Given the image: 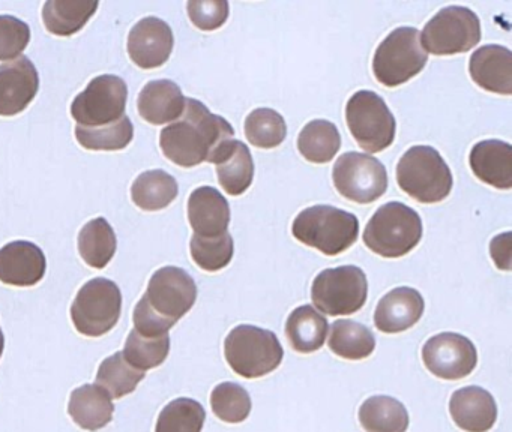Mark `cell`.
I'll return each instance as SVG.
<instances>
[{
    "mask_svg": "<svg viewBox=\"0 0 512 432\" xmlns=\"http://www.w3.org/2000/svg\"><path fill=\"white\" fill-rule=\"evenodd\" d=\"M235 129L224 117L211 113L203 102L185 99L182 116L160 134L161 152L179 167L214 161L218 150L233 140Z\"/></svg>",
    "mask_w": 512,
    "mask_h": 432,
    "instance_id": "cell-1",
    "label": "cell"
},
{
    "mask_svg": "<svg viewBox=\"0 0 512 432\" xmlns=\"http://www.w3.org/2000/svg\"><path fill=\"white\" fill-rule=\"evenodd\" d=\"M196 300L197 285L187 270L161 267L149 279L148 290L134 309V329L143 335H166Z\"/></svg>",
    "mask_w": 512,
    "mask_h": 432,
    "instance_id": "cell-2",
    "label": "cell"
},
{
    "mask_svg": "<svg viewBox=\"0 0 512 432\" xmlns=\"http://www.w3.org/2000/svg\"><path fill=\"white\" fill-rule=\"evenodd\" d=\"M296 240L334 257L358 240L359 221L353 213L334 206H313L302 210L292 225Z\"/></svg>",
    "mask_w": 512,
    "mask_h": 432,
    "instance_id": "cell-3",
    "label": "cell"
},
{
    "mask_svg": "<svg viewBox=\"0 0 512 432\" xmlns=\"http://www.w3.org/2000/svg\"><path fill=\"white\" fill-rule=\"evenodd\" d=\"M401 191L424 204L440 203L449 197L454 185L451 170L434 147L413 146L397 165Z\"/></svg>",
    "mask_w": 512,
    "mask_h": 432,
    "instance_id": "cell-4",
    "label": "cell"
},
{
    "mask_svg": "<svg viewBox=\"0 0 512 432\" xmlns=\"http://www.w3.org/2000/svg\"><path fill=\"white\" fill-rule=\"evenodd\" d=\"M421 237V216L400 201L383 204L364 231L365 246L385 258L404 257L416 248Z\"/></svg>",
    "mask_w": 512,
    "mask_h": 432,
    "instance_id": "cell-5",
    "label": "cell"
},
{
    "mask_svg": "<svg viewBox=\"0 0 512 432\" xmlns=\"http://www.w3.org/2000/svg\"><path fill=\"white\" fill-rule=\"evenodd\" d=\"M224 354L230 368L248 380L271 374L284 359L278 336L250 324H241L227 335Z\"/></svg>",
    "mask_w": 512,
    "mask_h": 432,
    "instance_id": "cell-6",
    "label": "cell"
},
{
    "mask_svg": "<svg viewBox=\"0 0 512 432\" xmlns=\"http://www.w3.org/2000/svg\"><path fill=\"white\" fill-rule=\"evenodd\" d=\"M427 62L421 32L415 27H398L380 42L374 53V77L383 86H401L416 77Z\"/></svg>",
    "mask_w": 512,
    "mask_h": 432,
    "instance_id": "cell-7",
    "label": "cell"
},
{
    "mask_svg": "<svg viewBox=\"0 0 512 432\" xmlns=\"http://www.w3.org/2000/svg\"><path fill=\"white\" fill-rule=\"evenodd\" d=\"M481 41V21L466 6H446L440 9L421 33L425 53L452 56L467 53Z\"/></svg>",
    "mask_w": 512,
    "mask_h": 432,
    "instance_id": "cell-8",
    "label": "cell"
},
{
    "mask_svg": "<svg viewBox=\"0 0 512 432\" xmlns=\"http://www.w3.org/2000/svg\"><path fill=\"white\" fill-rule=\"evenodd\" d=\"M122 312L121 288L106 278L86 282L73 305L71 320L77 332L89 338L106 335L118 324Z\"/></svg>",
    "mask_w": 512,
    "mask_h": 432,
    "instance_id": "cell-9",
    "label": "cell"
},
{
    "mask_svg": "<svg viewBox=\"0 0 512 432\" xmlns=\"http://www.w3.org/2000/svg\"><path fill=\"white\" fill-rule=\"evenodd\" d=\"M346 120L353 138L365 152H383L394 143V114L373 90H359L349 99Z\"/></svg>",
    "mask_w": 512,
    "mask_h": 432,
    "instance_id": "cell-10",
    "label": "cell"
},
{
    "mask_svg": "<svg viewBox=\"0 0 512 432\" xmlns=\"http://www.w3.org/2000/svg\"><path fill=\"white\" fill-rule=\"evenodd\" d=\"M128 86L118 75H98L71 104V116L82 128H104L127 114Z\"/></svg>",
    "mask_w": 512,
    "mask_h": 432,
    "instance_id": "cell-11",
    "label": "cell"
},
{
    "mask_svg": "<svg viewBox=\"0 0 512 432\" xmlns=\"http://www.w3.org/2000/svg\"><path fill=\"white\" fill-rule=\"evenodd\" d=\"M367 296V276L356 266L325 269L311 287L314 306L332 317L355 314L365 305Z\"/></svg>",
    "mask_w": 512,
    "mask_h": 432,
    "instance_id": "cell-12",
    "label": "cell"
},
{
    "mask_svg": "<svg viewBox=\"0 0 512 432\" xmlns=\"http://www.w3.org/2000/svg\"><path fill=\"white\" fill-rule=\"evenodd\" d=\"M335 189L349 201L370 204L388 189L385 165L367 153L347 152L334 165Z\"/></svg>",
    "mask_w": 512,
    "mask_h": 432,
    "instance_id": "cell-13",
    "label": "cell"
},
{
    "mask_svg": "<svg viewBox=\"0 0 512 432\" xmlns=\"http://www.w3.org/2000/svg\"><path fill=\"white\" fill-rule=\"evenodd\" d=\"M422 360L434 377L457 381L472 374L478 365V351L466 336L443 332L425 342Z\"/></svg>",
    "mask_w": 512,
    "mask_h": 432,
    "instance_id": "cell-14",
    "label": "cell"
},
{
    "mask_svg": "<svg viewBox=\"0 0 512 432\" xmlns=\"http://www.w3.org/2000/svg\"><path fill=\"white\" fill-rule=\"evenodd\" d=\"M175 45L172 27L157 17L142 18L128 35L130 59L142 69H157L170 59Z\"/></svg>",
    "mask_w": 512,
    "mask_h": 432,
    "instance_id": "cell-15",
    "label": "cell"
},
{
    "mask_svg": "<svg viewBox=\"0 0 512 432\" xmlns=\"http://www.w3.org/2000/svg\"><path fill=\"white\" fill-rule=\"evenodd\" d=\"M40 89V75L29 57L0 65V116L23 113Z\"/></svg>",
    "mask_w": 512,
    "mask_h": 432,
    "instance_id": "cell-16",
    "label": "cell"
},
{
    "mask_svg": "<svg viewBox=\"0 0 512 432\" xmlns=\"http://www.w3.org/2000/svg\"><path fill=\"white\" fill-rule=\"evenodd\" d=\"M43 249L28 240H14L0 248V282L13 287H34L46 275Z\"/></svg>",
    "mask_w": 512,
    "mask_h": 432,
    "instance_id": "cell-17",
    "label": "cell"
},
{
    "mask_svg": "<svg viewBox=\"0 0 512 432\" xmlns=\"http://www.w3.org/2000/svg\"><path fill=\"white\" fill-rule=\"evenodd\" d=\"M449 413L461 431L488 432L497 420V404L482 387H461L449 399Z\"/></svg>",
    "mask_w": 512,
    "mask_h": 432,
    "instance_id": "cell-18",
    "label": "cell"
},
{
    "mask_svg": "<svg viewBox=\"0 0 512 432\" xmlns=\"http://www.w3.org/2000/svg\"><path fill=\"white\" fill-rule=\"evenodd\" d=\"M425 302L418 290L398 287L380 299L374 311V324L383 333H401L412 329L424 314Z\"/></svg>",
    "mask_w": 512,
    "mask_h": 432,
    "instance_id": "cell-19",
    "label": "cell"
},
{
    "mask_svg": "<svg viewBox=\"0 0 512 432\" xmlns=\"http://www.w3.org/2000/svg\"><path fill=\"white\" fill-rule=\"evenodd\" d=\"M469 72L481 89L499 95L512 93V53L502 45L478 48L470 57Z\"/></svg>",
    "mask_w": 512,
    "mask_h": 432,
    "instance_id": "cell-20",
    "label": "cell"
},
{
    "mask_svg": "<svg viewBox=\"0 0 512 432\" xmlns=\"http://www.w3.org/2000/svg\"><path fill=\"white\" fill-rule=\"evenodd\" d=\"M188 221L197 236H221L229 231V201L218 189L200 186L188 198Z\"/></svg>",
    "mask_w": 512,
    "mask_h": 432,
    "instance_id": "cell-21",
    "label": "cell"
},
{
    "mask_svg": "<svg viewBox=\"0 0 512 432\" xmlns=\"http://www.w3.org/2000/svg\"><path fill=\"white\" fill-rule=\"evenodd\" d=\"M469 164L481 182L505 191L512 188V147L506 141H479L470 150Z\"/></svg>",
    "mask_w": 512,
    "mask_h": 432,
    "instance_id": "cell-22",
    "label": "cell"
},
{
    "mask_svg": "<svg viewBox=\"0 0 512 432\" xmlns=\"http://www.w3.org/2000/svg\"><path fill=\"white\" fill-rule=\"evenodd\" d=\"M185 96L172 80H152L143 87L137 99V110L151 125L175 122L185 110Z\"/></svg>",
    "mask_w": 512,
    "mask_h": 432,
    "instance_id": "cell-23",
    "label": "cell"
},
{
    "mask_svg": "<svg viewBox=\"0 0 512 432\" xmlns=\"http://www.w3.org/2000/svg\"><path fill=\"white\" fill-rule=\"evenodd\" d=\"M212 164L217 165L218 182L229 195H242L253 183V156L242 141H227L218 150Z\"/></svg>",
    "mask_w": 512,
    "mask_h": 432,
    "instance_id": "cell-24",
    "label": "cell"
},
{
    "mask_svg": "<svg viewBox=\"0 0 512 432\" xmlns=\"http://www.w3.org/2000/svg\"><path fill=\"white\" fill-rule=\"evenodd\" d=\"M113 413L115 405L112 396L98 384H85L71 393L68 414L85 431L106 428L112 422Z\"/></svg>",
    "mask_w": 512,
    "mask_h": 432,
    "instance_id": "cell-25",
    "label": "cell"
},
{
    "mask_svg": "<svg viewBox=\"0 0 512 432\" xmlns=\"http://www.w3.org/2000/svg\"><path fill=\"white\" fill-rule=\"evenodd\" d=\"M326 335H328V320L313 306H299L287 318V341L298 353H316L325 344Z\"/></svg>",
    "mask_w": 512,
    "mask_h": 432,
    "instance_id": "cell-26",
    "label": "cell"
},
{
    "mask_svg": "<svg viewBox=\"0 0 512 432\" xmlns=\"http://www.w3.org/2000/svg\"><path fill=\"white\" fill-rule=\"evenodd\" d=\"M359 423L365 432H407L409 413L392 396H371L359 408Z\"/></svg>",
    "mask_w": 512,
    "mask_h": 432,
    "instance_id": "cell-27",
    "label": "cell"
},
{
    "mask_svg": "<svg viewBox=\"0 0 512 432\" xmlns=\"http://www.w3.org/2000/svg\"><path fill=\"white\" fill-rule=\"evenodd\" d=\"M178 194V182L164 170L145 171L131 186L134 204L146 212L166 209L176 200Z\"/></svg>",
    "mask_w": 512,
    "mask_h": 432,
    "instance_id": "cell-28",
    "label": "cell"
},
{
    "mask_svg": "<svg viewBox=\"0 0 512 432\" xmlns=\"http://www.w3.org/2000/svg\"><path fill=\"white\" fill-rule=\"evenodd\" d=\"M98 6L100 2L49 0L43 6L44 26L56 36L74 35L94 17Z\"/></svg>",
    "mask_w": 512,
    "mask_h": 432,
    "instance_id": "cell-29",
    "label": "cell"
},
{
    "mask_svg": "<svg viewBox=\"0 0 512 432\" xmlns=\"http://www.w3.org/2000/svg\"><path fill=\"white\" fill-rule=\"evenodd\" d=\"M118 248L115 230L106 218L89 221L79 234V252L88 266L104 269L115 257Z\"/></svg>",
    "mask_w": 512,
    "mask_h": 432,
    "instance_id": "cell-30",
    "label": "cell"
},
{
    "mask_svg": "<svg viewBox=\"0 0 512 432\" xmlns=\"http://www.w3.org/2000/svg\"><path fill=\"white\" fill-rule=\"evenodd\" d=\"M328 345L332 353L341 359L362 360L373 354L376 338L364 324L352 320H337L332 323Z\"/></svg>",
    "mask_w": 512,
    "mask_h": 432,
    "instance_id": "cell-31",
    "label": "cell"
},
{
    "mask_svg": "<svg viewBox=\"0 0 512 432\" xmlns=\"http://www.w3.org/2000/svg\"><path fill=\"white\" fill-rule=\"evenodd\" d=\"M340 147V131L328 120H313L299 132V153L313 164H328L337 155Z\"/></svg>",
    "mask_w": 512,
    "mask_h": 432,
    "instance_id": "cell-32",
    "label": "cell"
},
{
    "mask_svg": "<svg viewBox=\"0 0 512 432\" xmlns=\"http://www.w3.org/2000/svg\"><path fill=\"white\" fill-rule=\"evenodd\" d=\"M170 353L169 333L160 336L143 335L131 330L122 356L137 371L146 372L166 362Z\"/></svg>",
    "mask_w": 512,
    "mask_h": 432,
    "instance_id": "cell-33",
    "label": "cell"
},
{
    "mask_svg": "<svg viewBox=\"0 0 512 432\" xmlns=\"http://www.w3.org/2000/svg\"><path fill=\"white\" fill-rule=\"evenodd\" d=\"M146 372L137 371L122 356V351L103 360L97 372V384L103 387L112 399L130 395L145 378Z\"/></svg>",
    "mask_w": 512,
    "mask_h": 432,
    "instance_id": "cell-34",
    "label": "cell"
},
{
    "mask_svg": "<svg viewBox=\"0 0 512 432\" xmlns=\"http://www.w3.org/2000/svg\"><path fill=\"white\" fill-rule=\"evenodd\" d=\"M245 137L260 149H274L280 146L287 135L284 117L272 108H256L248 114L244 125Z\"/></svg>",
    "mask_w": 512,
    "mask_h": 432,
    "instance_id": "cell-35",
    "label": "cell"
},
{
    "mask_svg": "<svg viewBox=\"0 0 512 432\" xmlns=\"http://www.w3.org/2000/svg\"><path fill=\"white\" fill-rule=\"evenodd\" d=\"M205 420L206 411L200 402L178 398L161 410L155 432H202Z\"/></svg>",
    "mask_w": 512,
    "mask_h": 432,
    "instance_id": "cell-36",
    "label": "cell"
},
{
    "mask_svg": "<svg viewBox=\"0 0 512 432\" xmlns=\"http://www.w3.org/2000/svg\"><path fill=\"white\" fill-rule=\"evenodd\" d=\"M211 407L215 416L226 423H241L250 416L253 402L250 393L241 384L226 381L211 393Z\"/></svg>",
    "mask_w": 512,
    "mask_h": 432,
    "instance_id": "cell-37",
    "label": "cell"
},
{
    "mask_svg": "<svg viewBox=\"0 0 512 432\" xmlns=\"http://www.w3.org/2000/svg\"><path fill=\"white\" fill-rule=\"evenodd\" d=\"M191 257L194 263L206 272H218L229 266L235 252L232 234L218 237H200L194 234L190 243Z\"/></svg>",
    "mask_w": 512,
    "mask_h": 432,
    "instance_id": "cell-38",
    "label": "cell"
},
{
    "mask_svg": "<svg viewBox=\"0 0 512 432\" xmlns=\"http://www.w3.org/2000/svg\"><path fill=\"white\" fill-rule=\"evenodd\" d=\"M134 126L130 117L125 116L121 122L104 128H82L76 126V138L80 146L88 150H122L133 141Z\"/></svg>",
    "mask_w": 512,
    "mask_h": 432,
    "instance_id": "cell-39",
    "label": "cell"
},
{
    "mask_svg": "<svg viewBox=\"0 0 512 432\" xmlns=\"http://www.w3.org/2000/svg\"><path fill=\"white\" fill-rule=\"evenodd\" d=\"M31 42V27L13 15H0V62L19 59Z\"/></svg>",
    "mask_w": 512,
    "mask_h": 432,
    "instance_id": "cell-40",
    "label": "cell"
},
{
    "mask_svg": "<svg viewBox=\"0 0 512 432\" xmlns=\"http://www.w3.org/2000/svg\"><path fill=\"white\" fill-rule=\"evenodd\" d=\"M188 17L197 29L212 32L224 26L229 18L226 0H191L187 3Z\"/></svg>",
    "mask_w": 512,
    "mask_h": 432,
    "instance_id": "cell-41",
    "label": "cell"
},
{
    "mask_svg": "<svg viewBox=\"0 0 512 432\" xmlns=\"http://www.w3.org/2000/svg\"><path fill=\"white\" fill-rule=\"evenodd\" d=\"M491 257L497 269L511 270V233L499 234L491 240Z\"/></svg>",
    "mask_w": 512,
    "mask_h": 432,
    "instance_id": "cell-42",
    "label": "cell"
},
{
    "mask_svg": "<svg viewBox=\"0 0 512 432\" xmlns=\"http://www.w3.org/2000/svg\"><path fill=\"white\" fill-rule=\"evenodd\" d=\"M4 348H5V336H4V332H2V329H0V357H2V354H4Z\"/></svg>",
    "mask_w": 512,
    "mask_h": 432,
    "instance_id": "cell-43",
    "label": "cell"
}]
</instances>
